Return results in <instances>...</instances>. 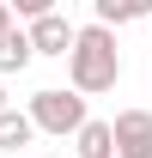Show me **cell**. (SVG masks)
Listing matches in <instances>:
<instances>
[{
    "label": "cell",
    "mask_w": 152,
    "mask_h": 158,
    "mask_svg": "<svg viewBox=\"0 0 152 158\" xmlns=\"http://www.w3.org/2000/svg\"><path fill=\"white\" fill-rule=\"evenodd\" d=\"M73 31H79V24H67V12H43V19L24 24L31 55H61V61H67V49H73Z\"/></svg>",
    "instance_id": "cell-4"
},
{
    "label": "cell",
    "mask_w": 152,
    "mask_h": 158,
    "mask_svg": "<svg viewBox=\"0 0 152 158\" xmlns=\"http://www.w3.org/2000/svg\"><path fill=\"white\" fill-rule=\"evenodd\" d=\"M110 146L116 158H152V110H116Z\"/></svg>",
    "instance_id": "cell-3"
},
{
    "label": "cell",
    "mask_w": 152,
    "mask_h": 158,
    "mask_svg": "<svg viewBox=\"0 0 152 158\" xmlns=\"http://www.w3.org/2000/svg\"><path fill=\"white\" fill-rule=\"evenodd\" d=\"M31 140H37V128H31V116L6 103V110H0V152H19V146H31Z\"/></svg>",
    "instance_id": "cell-8"
},
{
    "label": "cell",
    "mask_w": 152,
    "mask_h": 158,
    "mask_svg": "<svg viewBox=\"0 0 152 158\" xmlns=\"http://www.w3.org/2000/svg\"><path fill=\"white\" fill-rule=\"evenodd\" d=\"M24 116H31V128H37V134L67 140V134H79V128H85V98H73L67 85H43L37 98L24 103Z\"/></svg>",
    "instance_id": "cell-2"
},
{
    "label": "cell",
    "mask_w": 152,
    "mask_h": 158,
    "mask_svg": "<svg viewBox=\"0 0 152 158\" xmlns=\"http://www.w3.org/2000/svg\"><path fill=\"white\" fill-rule=\"evenodd\" d=\"M0 110H6V85H0Z\"/></svg>",
    "instance_id": "cell-10"
},
{
    "label": "cell",
    "mask_w": 152,
    "mask_h": 158,
    "mask_svg": "<svg viewBox=\"0 0 152 158\" xmlns=\"http://www.w3.org/2000/svg\"><path fill=\"white\" fill-rule=\"evenodd\" d=\"M134 19H152V0H97L91 6V24H103V31L134 24Z\"/></svg>",
    "instance_id": "cell-5"
},
{
    "label": "cell",
    "mask_w": 152,
    "mask_h": 158,
    "mask_svg": "<svg viewBox=\"0 0 152 158\" xmlns=\"http://www.w3.org/2000/svg\"><path fill=\"white\" fill-rule=\"evenodd\" d=\"M73 158H116V146H110V122L85 116V128L73 134Z\"/></svg>",
    "instance_id": "cell-7"
},
{
    "label": "cell",
    "mask_w": 152,
    "mask_h": 158,
    "mask_svg": "<svg viewBox=\"0 0 152 158\" xmlns=\"http://www.w3.org/2000/svg\"><path fill=\"white\" fill-rule=\"evenodd\" d=\"M122 79V43L103 24H79L73 49H67V91L73 98H97V91H116Z\"/></svg>",
    "instance_id": "cell-1"
},
{
    "label": "cell",
    "mask_w": 152,
    "mask_h": 158,
    "mask_svg": "<svg viewBox=\"0 0 152 158\" xmlns=\"http://www.w3.org/2000/svg\"><path fill=\"white\" fill-rule=\"evenodd\" d=\"M6 24H12V6H6V0H0V31H6Z\"/></svg>",
    "instance_id": "cell-9"
},
{
    "label": "cell",
    "mask_w": 152,
    "mask_h": 158,
    "mask_svg": "<svg viewBox=\"0 0 152 158\" xmlns=\"http://www.w3.org/2000/svg\"><path fill=\"white\" fill-rule=\"evenodd\" d=\"M31 37H24V24H6V31H0V73H24V67H31Z\"/></svg>",
    "instance_id": "cell-6"
}]
</instances>
